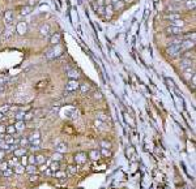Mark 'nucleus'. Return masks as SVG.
I'll return each instance as SVG.
<instances>
[{
  "instance_id": "nucleus-29",
  "label": "nucleus",
  "mask_w": 196,
  "mask_h": 189,
  "mask_svg": "<svg viewBox=\"0 0 196 189\" xmlns=\"http://www.w3.org/2000/svg\"><path fill=\"white\" fill-rule=\"evenodd\" d=\"M37 162H38V163H42V162H43V156H38Z\"/></svg>"
},
{
  "instance_id": "nucleus-6",
  "label": "nucleus",
  "mask_w": 196,
  "mask_h": 189,
  "mask_svg": "<svg viewBox=\"0 0 196 189\" xmlns=\"http://www.w3.org/2000/svg\"><path fill=\"white\" fill-rule=\"evenodd\" d=\"M78 87H80V84H78L77 80H69L66 85V90L67 91H76Z\"/></svg>"
},
{
  "instance_id": "nucleus-22",
  "label": "nucleus",
  "mask_w": 196,
  "mask_h": 189,
  "mask_svg": "<svg viewBox=\"0 0 196 189\" xmlns=\"http://www.w3.org/2000/svg\"><path fill=\"white\" fill-rule=\"evenodd\" d=\"M95 10H97V13L101 16L105 13V8H103V7H95Z\"/></svg>"
},
{
  "instance_id": "nucleus-5",
  "label": "nucleus",
  "mask_w": 196,
  "mask_h": 189,
  "mask_svg": "<svg viewBox=\"0 0 196 189\" xmlns=\"http://www.w3.org/2000/svg\"><path fill=\"white\" fill-rule=\"evenodd\" d=\"M50 31H51V26H50L48 24H42L41 26H39V30H38V33L41 37H48L50 35Z\"/></svg>"
},
{
  "instance_id": "nucleus-21",
  "label": "nucleus",
  "mask_w": 196,
  "mask_h": 189,
  "mask_svg": "<svg viewBox=\"0 0 196 189\" xmlns=\"http://www.w3.org/2000/svg\"><path fill=\"white\" fill-rule=\"evenodd\" d=\"M31 119H33V113H31V112H28V113H25V115H24V121L31 120Z\"/></svg>"
},
{
  "instance_id": "nucleus-28",
  "label": "nucleus",
  "mask_w": 196,
  "mask_h": 189,
  "mask_svg": "<svg viewBox=\"0 0 196 189\" xmlns=\"http://www.w3.org/2000/svg\"><path fill=\"white\" fill-rule=\"evenodd\" d=\"M51 168H52V170H58V168H59V163H52Z\"/></svg>"
},
{
  "instance_id": "nucleus-17",
  "label": "nucleus",
  "mask_w": 196,
  "mask_h": 189,
  "mask_svg": "<svg viewBox=\"0 0 196 189\" xmlns=\"http://www.w3.org/2000/svg\"><path fill=\"white\" fill-rule=\"evenodd\" d=\"M81 90V93H88L89 90H90V85H88V84H83V85H80V87H78Z\"/></svg>"
},
{
  "instance_id": "nucleus-32",
  "label": "nucleus",
  "mask_w": 196,
  "mask_h": 189,
  "mask_svg": "<svg viewBox=\"0 0 196 189\" xmlns=\"http://www.w3.org/2000/svg\"><path fill=\"white\" fill-rule=\"evenodd\" d=\"M0 119H3V113L1 112H0Z\"/></svg>"
},
{
  "instance_id": "nucleus-7",
  "label": "nucleus",
  "mask_w": 196,
  "mask_h": 189,
  "mask_svg": "<svg viewBox=\"0 0 196 189\" xmlns=\"http://www.w3.org/2000/svg\"><path fill=\"white\" fill-rule=\"evenodd\" d=\"M16 31H17V34H20V35L26 34V31H28V24L25 22V21H20V22L17 24V26H16Z\"/></svg>"
},
{
  "instance_id": "nucleus-24",
  "label": "nucleus",
  "mask_w": 196,
  "mask_h": 189,
  "mask_svg": "<svg viewBox=\"0 0 196 189\" xmlns=\"http://www.w3.org/2000/svg\"><path fill=\"white\" fill-rule=\"evenodd\" d=\"M97 1V7H105L106 0H95Z\"/></svg>"
},
{
  "instance_id": "nucleus-13",
  "label": "nucleus",
  "mask_w": 196,
  "mask_h": 189,
  "mask_svg": "<svg viewBox=\"0 0 196 189\" xmlns=\"http://www.w3.org/2000/svg\"><path fill=\"white\" fill-rule=\"evenodd\" d=\"M170 25H173V26H178V27H184L186 26V21L182 20V19H178V20L170 21Z\"/></svg>"
},
{
  "instance_id": "nucleus-20",
  "label": "nucleus",
  "mask_w": 196,
  "mask_h": 189,
  "mask_svg": "<svg viewBox=\"0 0 196 189\" xmlns=\"http://www.w3.org/2000/svg\"><path fill=\"white\" fill-rule=\"evenodd\" d=\"M38 1H39V0H28V5L33 8V7H35L38 4Z\"/></svg>"
},
{
  "instance_id": "nucleus-11",
  "label": "nucleus",
  "mask_w": 196,
  "mask_h": 189,
  "mask_svg": "<svg viewBox=\"0 0 196 189\" xmlns=\"http://www.w3.org/2000/svg\"><path fill=\"white\" fill-rule=\"evenodd\" d=\"M165 19L169 20V21H174V20L182 19V16H180V13H178V12H173V13H166Z\"/></svg>"
},
{
  "instance_id": "nucleus-4",
  "label": "nucleus",
  "mask_w": 196,
  "mask_h": 189,
  "mask_svg": "<svg viewBox=\"0 0 196 189\" xmlns=\"http://www.w3.org/2000/svg\"><path fill=\"white\" fill-rule=\"evenodd\" d=\"M3 20H4V24L7 26H9L10 24L13 22V20H15V13H13V10H5L4 12V16H3Z\"/></svg>"
},
{
  "instance_id": "nucleus-15",
  "label": "nucleus",
  "mask_w": 196,
  "mask_h": 189,
  "mask_svg": "<svg viewBox=\"0 0 196 189\" xmlns=\"http://www.w3.org/2000/svg\"><path fill=\"white\" fill-rule=\"evenodd\" d=\"M30 12H31V7H29V5H25V7H21L20 8V15L21 16H28Z\"/></svg>"
},
{
  "instance_id": "nucleus-10",
  "label": "nucleus",
  "mask_w": 196,
  "mask_h": 189,
  "mask_svg": "<svg viewBox=\"0 0 196 189\" xmlns=\"http://www.w3.org/2000/svg\"><path fill=\"white\" fill-rule=\"evenodd\" d=\"M103 8H105V13H106L105 19H107V20L111 19V16L114 15V7H113V4H106Z\"/></svg>"
},
{
  "instance_id": "nucleus-1",
  "label": "nucleus",
  "mask_w": 196,
  "mask_h": 189,
  "mask_svg": "<svg viewBox=\"0 0 196 189\" xmlns=\"http://www.w3.org/2000/svg\"><path fill=\"white\" fill-rule=\"evenodd\" d=\"M165 33L170 37H178V35H182L184 33V27H178V26H173V25H169V26L165 29Z\"/></svg>"
},
{
  "instance_id": "nucleus-2",
  "label": "nucleus",
  "mask_w": 196,
  "mask_h": 189,
  "mask_svg": "<svg viewBox=\"0 0 196 189\" xmlns=\"http://www.w3.org/2000/svg\"><path fill=\"white\" fill-rule=\"evenodd\" d=\"M166 52H167V55H169L170 58H178L179 53H182L179 44H170L169 47L166 48Z\"/></svg>"
},
{
  "instance_id": "nucleus-27",
  "label": "nucleus",
  "mask_w": 196,
  "mask_h": 189,
  "mask_svg": "<svg viewBox=\"0 0 196 189\" xmlns=\"http://www.w3.org/2000/svg\"><path fill=\"white\" fill-rule=\"evenodd\" d=\"M94 98H97V99H101L102 98V94L99 91H95L94 93Z\"/></svg>"
},
{
  "instance_id": "nucleus-14",
  "label": "nucleus",
  "mask_w": 196,
  "mask_h": 189,
  "mask_svg": "<svg viewBox=\"0 0 196 189\" xmlns=\"http://www.w3.org/2000/svg\"><path fill=\"white\" fill-rule=\"evenodd\" d=\"M67 76L69 77V80H77V78L80 77V74H78V72L76 69H71L67 72Z\"/></svg>"
},
{
  "instance_id": "nucleus-8",
  "label": "nucleus",
  "mask_w": 196,
  "mask_h": 189,
  "mask_svg": "<svg viewBox=\"0 0 196 189\" xmlns=\"http://www.w3.org/2000/svg\"><path fill=\"white\" fill-rule=\"evenodd\" d=\"M179 67H180V69H182V70H184L186 68H188V67H194V60L182 58V60L179 62Z\"/></svg>"
},
{
  "instance_id": "nucleus-9",
  "label": "nucleus",
  "mask_w": 196,
  "mask_h": 189,
  "mask_svg": "<svg viewBox=\"0 0 196 189\" xmlns=\"http://www.w3.org/2000/svg\"><path fill=\"white\" fill-rule=\"evenodd\" d=\"M60 39H62V35H60L59 33H54L51 37H50L48 43L51 44V46H58L60 43Z\"/></svg>"
},
{
  "instance_id": "nucleus-19",
  "label": "nucleus",
  "mask_w": 196,
  "mask_h": 189,
  "mask_svg": "<svg viewBox=\"0 0 196 189\" xmlns=\"http://www.w3.org/2000/svg\"><path fill=\"white\" fill-rule=\"evenodd\" d=\"M5 130H7V132H8V133H9V134H12V133H15V132H16V128H15V127H13V125H8V127H7V128H5Z\"/></svg>"
},
{
  "instance_id": "nucleus-16",
  "label": "nucleus",
  "mask_w": 196,
  "mask_h": 189,
  "mask_svg": "<svg viewBox=\"0 0 196 189\" xmlns=\"http://www.w3.org/2000/svg\"><path fill=\"white\" fill-rule=\"evenodd\" d=\"M184 1H186L187 9H192V10L195 9V0H184Z\"/></svg>"
},
{
  "instance_id": "nucleus-3",
  "label": "nucleus",
  "mask_w": 196,
  "mask_h": 189,
  "mask_svg": "<svg viewBox=\"0 0 196 189\" xmlns=\"http://www.w3.org/2000/svg\"><path fill=\"white\" fill-rule=\"evenodd\" d=\"M179 47H180V51H182V52L190 51L191 48L195 47V41H191V39H182Z\"/></svg>"
},
{
  "instance_id": "nucleus-31",
  "label": "nucleus",
  "mask_w": 196,
  "mask_h": 189,
  "mask_svg": "<svg viewBox=\"0 0 196 189\" xmlns=\"http://www.w3.org/2000/svg\"><path fill=\"white\" fill-rule=\"evenodd\" d=\"M1 156H4V153H1V151H0V159H1Z\"/></svg>"
},
{
  "instance_id": "nucleus-18",
  "label": "nucleus",
  "mask_w": 196,
  "mask_h": 189,
  "mask_svg": "<svg viewBox=\"0 0 196 189\" xmlns=\"http://www.w3.org/2000/svg\"><path fill=\"white\" fill-rule=\"evenodd\" d=\"M24 127H25V121L24 120H19L16 123V125H15V128H16V129H19V130L24 129Z\"/></svg>"
},
{
  "instance_id": "nucleus-25",
  "label": "nucleus",
  "mask_w": 196,
  "mask_h": 189,
  "mask_svg": "<svg viewBox=\"0 0 196 189\" xmlns=\"http://www.w3.org/2000/svg\"><path fill=\"white\" fill-rule=\"evenodd\" d=\"M5 141H7V144H13V142H15V138H12L10 136H7Z\"/></svg>"
},
{
  "instance_id": "nucleus-26",
  "label": "nucleus",
  "mask_w": 196,
  "mask_h": 189,
  "mask_svg": "<svg viewBox=\"0 0 196 189\" xmlns=\"http://www.w3.org/2000/svg\"><path fill=\"white\" fill-rule=\"evenodd\" d=\"M24 115H25V113H21V112L16 113V119L17 120H24Z\"/></svg>"
},
{
  "instance_id": "nucleus-23",
  "label": "nucleus",
  "mask_w": 196,
  "mask_h": 189,
  "mask_svg": "<svg viewBox=\"0 0 196 189\" xmlns=\"http://www.w3.org/2000/svg\"><path fill=\"white\" fill-rule=\"evenodd\" d=\"M9 108H10V107H9L8 105H5V106H1V107H0V112H1V113H4L5 111H8Z\"/></svg>"
},
{
  "instance_id": "nucleus-12",
  "label": "nucleus",
  "mask_w": 196,
  "mask_h": 189,
  "mask_svg": "<svg viewBox=\"0 0 196 189\" xmlns=\"http://www.w3.org/2000/svg\"><path fill=\"white\" fill-rule=\"evenodd\" d=\"M124 5H126V3H124V0H116V1L113 3V7H114V10H120L124 8Z\"/></svg>"
},
{
  "instance_id": "nucleus-30",
  "label": "nucleus",
  "mask_w": 196,
  "mask_h": 189,
  "mask_svg": "<svg viewBox=\"0 0 196 189\" xmlns=\"http://www.w3.org/2000/svg\"><path fill=\"white\" fill-rule=\"evenodd\" d=\"M182 1H184V0H173L174 4H179V3H182Z\"/></svg>"
}]
</instances>
